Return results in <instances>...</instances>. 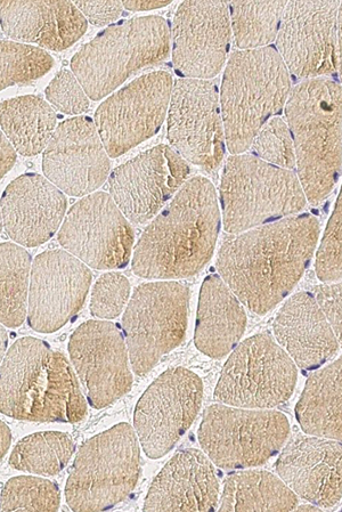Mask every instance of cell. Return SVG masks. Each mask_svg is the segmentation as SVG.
<instances>
[{
	"label": "cell",
	"mask_w": 342,
	"mask_h": 512,
	"mask_svg": "<svg viewBox=\"0 0 342 512\" xmlns=\"http://www.w3.org/2000/svg\"><path fill=\"white\" fill-rule=\"evenodd\" d=\"M320 222L305 214L225 238L217 271L240 302L264 315L287 297L312 262Z\"/></svg>",
	"instance_id": "6da1fadb"
},
{
	"label": "cell",
	"mask_w": 342,
	"mask_h": 512,
	"mask_svg": "<svg viewBox=\"0 0 342 512\" xmlns=\"http://www.w3.org/2000/svg\"><path fill=\"white\" fill-rule=\"evenodd\" d=\"M219 229L214 185L192 178L146 227L135 248L134 273L144 279L190 278L213 257Z\"/></svg>",
	"instance_id": "7a4b0ae2"
},
{
	"label": "cell",
	"mask_w": 342,
	"mask_h": 512,
	"mask_svg": "<svg viewBox=\"0 0 342 512\" xmlns=\"http://www.w3.org/2000/svg\"><path fill=\"white\" fill-rule=\"evenodd\" d=\"M0 411L19 420L77 424L86 417L87 402L64 355L26 337L2 360Z\"/></svg>",
	"instance_id": "3957f363"
},
{
	"label": "cell",
	"mask_w": 342,
	"mask_h": 512,
	"mask_svg": "<svg viewBox=\"0 0 342 512\" xmlns=\"http://www.w3.org/2000/svg\"><path fill=\"white\" fill-rule=\"evenodd\" d=\"M296 152L297 175L307 201L319 205L342 168V86L331 78L301 81L284 108Z\"/></svg>",
	"instance_id": "277c9868"
},
{
	"label": "cell",
	"mask_w": 342,
	"mask_h": 512,
	"mask_svg": "<svg viewBox=\"0 0 342 512\" xmlns=\"http://www.w3.org/2000/svg\"><path fill=\"white\" fill-rule=\"evenodd\" d=\"M291 91L290 72L274 47L233 52L221 88L226 146L232 156L251 148L259 130L285 108Z\"/></svg>",
	"instance_id": "5b68a950"
},
{
	"label": "cell",
	"mask_w": 342,
	"mask_h": 512,
	"mask_svg": "<svg viewBox=\"0 0 342 512\" xmlns=\"http://www.w3.org/2000/svg\"><path fill=\"white\" fill-rule=\"evenodd\" d=\"M171 30L158 15L143 16L101 32L73 56L71 70L89 99L100 101L134 72L167 59Z\"/></svg>",
	"instance_id": "8992f818"
},
{
	"label": "cell",
	"mask_w": 342,
	"mask_h": 512,
	"mask_svg": "<svg viewBox=\"0 0 342 512\" xmlns=\"http://www.w3.org/2000/svg\"><path fill=\"white\" fill-rule=\"evenodd\" d=\"M219 197L224 229L230 234L295 216L307 205L295 170L273 166L254 154L227 159Z\"/></svg>",
	"instance_id": "52a82bcc"
},
{
	"label": "cell",
	"mask_w": 342,
	"mask_h": 512,
	"mask_svg": "<svg viewBox=\"0 0 342 512\" xmlns=\"http://www.w3.org/2000/svg\"><path fill=\"white\" fill-rule=\"evenodd\" d=\"M135 428L122 422L89 438L78 451L65 486L73 511H104L133 492L141 474Z\"/></svg>",
	"instance_id": "ba28073f"
},
{
	"label": "cell",
	"mask_w": 342,
	"mask_h": 512,
	"mask_svg": "<svg viewBox=\"0 0 342 512\" xmlns=\"http://www.w3.org/2000/svg\"><path fill=\"white\" fill-rule=\"evenodd\" d=\"M289 433V420L279 411L214 404L203 414L198 436L217 467L246 469L274 457Z\"/></svg>",
	"instance_id": "9c48e42d"
},
{
	"label": "cell",
	"mask_w": 342,
	"mask_h": 512,
	"mask_svg": "<svg viewBox=\"0 0 342 512\" xmlns=\"http://www.w3.org/2000/svg\"><path fill=\"white\" fill-rule=\"evenodd\" d=\"M297 365L271 333H258L234 348L215 389L219 403L271 410L295 390Z\"/></svg>",
	"instance_id": "30bf717a"
},
{
	"label": "cell",
	"mask_w": 342,
	"mask_h": 512,
	"mask_svg": "<svg viewBox=\"0 0 342 512\" xmlns=\"http://www.w3.org/2000/svg\"><path fill=\"white\" fill-rule=\"evenodd\" d=\"M190 298V288L175 281L145 283L135 290L122 328L137 376L148 375L162 356L181 345Z\"/></svg>",
	"instance_id": "8fae6325"
},
{
	"label": "cell",
	"mask_w": 342,
	"mask_h": 512,
	"mask_svg": "<svg viewBox=\"0 0 342 512\" xmlns=\"http://www.w3.org/2000/svg\"><path fill=\"white\" fill-rule=\"evenodd\" d=\"M168 140L186 161L213 172L225 156L221 95L213 81L182 78L169 104Z\"/></svg>",
	"instance_id": "7c38bea8"
},
{
	"label": "cell",
	"mask_w": 342,
	"mask_h": 512,
	"mask_svg": "<svg viewBox=\"0 0 342 512\" xmlns=\"http://www.w3.org/2000/svg\"><path fill=\"white\" fill-rule=\"evenodd\" d=\"M173 87L169 72L154 71L135 79L100 105L95 125L109 157L117 158L159 132Z\"/></svg>",
	"instance_id": "4fadbf2b"
},
{
	"label": "cell",
	"mask_w": 342,
	"mask_h": 512,
	"mask_svg": "<svg viewBox=\"0 0 342 512\" xmlns=\"http://www.w3.org/2000/svg\"><path fill=\"white\" fill-rule=\"evenodd\" d=\"M202 397L201 379L185 368L167 370L146 389L136 405L134 428L149 458L173 450L197 418Z\"/></svg>",
	"instance_id": "5bb4252c"
},
{
	"label": "cell",
	"mask_w": 342,
	"mask_h": 512,
	"mask_svg": "<svg viewBox=\"0 0 342 512\" xmlns=\"http://www.w3.org/2000/svg\"><path fill=\"white\" fill-rule=\"evenodd\" d=\"M57 238L84 264L114 270L129 263L135 235L111 195L99 192L86 195L70 209Z\"/></svg>",
	"instance_id": "9a60e30c"
},
{
	"label": "cell",
	"mask_w": 342,
	"mask_h": 512,
	"mask_svg": "<svg viewBox=\"0 0 342 512\" xmlns=\"http://www.w3.org/2000/svg\"><path fill=\"white\" fill-rule=\"evenodd\" d=\"M338 2H290L285 7L276 51L290 75L329 78L337 72Z\"/></svg>",
	"instance_id": "2e32d148"
},
{
	"label": "cell",
	"mask_w": 342,
	"mask_h": 512,
	"mask_svg": "<svg viewBox=\"0 0 342 512\" xmlns=\"http://www.w3.org/2000/svg\"><path fill=\"white\" fill-rule=\"evenodd\" d=\"M189 175L187 161L161 144L114 169L110 195L128 221L144 224L183 188Z\"/></svg>",
	"instance_id": "e0dca14e"
},
{
	"label": "cell",
	"mask_w": 342,
	"mask_h": 512,
	"mask_svg": "<svg viewBox=\"0 0 342 512\" xmlns=\"http://www.w3.org/2000/svg\"><path fill=\"white\" fill-rule=\"evenodd\" d=\"M70 359L87 389L88 403L103 409L126 395L133 386L126 339L116 324L88 321L73 332Z\"/></svg>",
	"instance_id": "ac0fdd59"
},
{
	"label": "cell",
	"mask_w": 342,
	"mask_h": 512,
	"mask_svg": "<svg viewBox=\"0 0 342 512\" xmlns=\"http://www.w3.org/2000/svg\"><path fill=\"white\" fill-rule=\"evenodd\" d=\"M173 63L179 76L208 80L222 71L230 51V5L184 2L174 16Z\"/></svg>",
	"instance_id": "d6986e66"
},
{
	"label": "cell",
	"mask_w": 342,
	"mask_h": 512,
	"mask_svg": "<svg viewBox=\"0 0 342 512\" xmlns=\"http://www.w3.org/2000/svg\"><path fill=\"white\" fill-rule=\"evenodd\" d=\"M92 272L80 259L63 250H48L32 265L28 322L40 333L60 330L83 307Z\"/></svg>",
	"instance_id": "ffe728a7"
},
{
	"label": "cell",
	"mask_w": 342,
	"mask_h": 512,
	"mask_svg": "<svg viewBox=\"0 0 342 512\" xmlns=\"http://www.w3.org/2000/svg\"><path fill=\"white\" fill-rule=\"evenodd\" d=\"M89 117H76L57 126L44 152L43 170L62 192L84 197L107 180L110 160Z\"/></svg>",
	"instance_id": "44dd1931"
},
{
	"label": "cell",
	"mask_w": 342,
	"mask_h": 512,
	"mask_svg": "<svg viewBox=\"0 0 342 512\" xmlns=\"http://www.w3.org/2000/svg\"><path fill=\"white\" fill-rule=\"evenodd\" d=\"M276 471L300 498L321 508L342 499V442L297 435L285 445Z\"/></svg>",
	"instance_id": "7402d4cb"
},
{
	"label": "cell",
	"mask_w": 342,
	"mask_h": 512,
	"mask_svg": "<svg viewBox=\"0 0 342 512\" xmlns=\"http://www.w3.org/2000/svg\"><path fill=\"white\" fill-rule=\"evenodd\" d=\"M67 198L46 177L22 175L7 186L2 197L5 232L23 247H38L59 230Z\"/></svg>",
	"instance_id": "603a6c76"
},
{
	"label": "cell",
	"mask_w": 342,
	"mask_h": 512,
	"mask_svg": "<svg viewBox=\"0 0 342 512\" xmlns=\"http://www.w3.org/2000/svg\"><path fill=\"white\" fill-rule=\"evenodd\" d=\"M218 505L214 462L200 450L186 449L177 452L154 479L143 510L215 511Z\"/></svg>",
	"instance_id": "cb8c5ba5"
},
{
	"label": "cell",
	"mask_w": 342,
	"mask_h": 512,
	"mask_svg": "<svg viewBox=\"0 0 342 512\" xmlns=\"http://www.w3.org/2000/svg\"><path fill=\"white\" fill-rule=\"evenodd\" d=\"M273 330L276 341L303 370L319 369L338 354L336 333L311 292L290 297L276 315Z\"/></svg>",
	"instance_id": "d4e9b609"
},
{
	"label": "cell",
	"mask_w": 342,
	"mask_h": 512,
	"mask_svg": "<svg viewBox=\"0 0 342 512\" xmlns=\"http://www.w3.org/2000/svg\"><path fill=\"white\" fill-rule=\"evenodd\" d=\"M2 29L6 36L47 50H67L85 35L87 20L75 3H0Z\"/></svg>",
	"instance_id": "484cf974"
},
{
	"label": "cell",
	"mask_w": 342,
	"mask_h": 512,
	"mask_svg": "<svg viewBox=\"0 0 342 512\" xmlns=\"http://www.w3.org/2000/svg\"><path fill=\"white\" fill-rule=\"evenodd\" d=\"M246 327L247 314L240 299L221 275H209L200 291L195 346L211 359H223L238 346Z\"/></svg>",
	"instance_id": "4316f807"
},
{
	"label": "cell",
	"mask_w": 342,
	"mask_h": 512,
	"mask_svg": "<svg viewBox=\"0 0 342 512\" xmlns=\"http://www.w3.org/2000/svg\"><path fill=\"white\" fill-rule=\"evenodd\" d=\"M296 417L306 434L342 442V357L309 376Z\"/></svg>",
	"instance_id": "83f0119b"
},
{
	"label": "cell",
	"mask_w": 342,
	"mask_h": 512,
	"mask_svg": "<svg viewBox=\"0 0 342 512\" xmlns=\"http://www.w3.org/2000/svg\"><path fill=\"white\" fill-rule=\"evenodd\" d=\"M0 119L3 133L24 157L46 150L57 128L55 111L36 95L3 101Z\"/></svg>",
	"instance_id": "f1b7e54d"
},
{
	"label": "cell",
	"mask_w": 342,
	"mask_h": 512,
	"mask_svg": "<svg viewBox=\"0 0 342 512\" xmlns=\"http://www.w3.org/2000/svg\"><path fill=\"white\" fill-rule=\"evenodd\" d=\"M297 506L296 493L281 478L246 470L226 478L218 511H291Z\"/></svg>",
	"instance_id": "f546056e"
},
{
	"label": "cell",
	"mask_w": 342,
	"mask_h": 512,
	"mask_svg": "<svg viewBox=\"0 0 342 512\" xmlns=\"http://www.w3.org/2000/svg\"><path fill=\"white\" fill-rule=\"evenodd\" d=\"M31 256L11 242L0 246V320L18 328L28 318Z\"/></svg>",
	"instance_id": "4dcf8cb0"
},
{
	"label": "cell",
	"mask_w": 342,
	"mask_h": 512,
	"mask_svg": "<svg viewBox=\"0 0 342 512\" xmlns=\"http://www.w3.org/2000/svg\"><path fill=\"white\" fill-rule=\"evenodd\" d=\"M75 449L76 445L68 434H32L16 444L10 466L30 474L55 476L67 467Z\"/></svg>",
	"instance_id": "1f68e13d"
},
{
	"label": "cell",
	"mask_w": 342,
	"mask_h": 512,
	"mask_svg": "<svg viewBox=\"0 0 342 512\" xmlns=\"http://www.w3.org/2000/svg\"><path fill=\"white\" fill-rule=\"evenodd\" d=\"M287 2H234L231 26L241 51L268 47L278 37Z\"/></svg>",
	"instance_id": "d6a6232c"
},
{
	"label": "cell",
	"mask_w": 342,
	"mask_h": 512,
	"mask_svg": "<svg viewBox=\"0 0 342 512\" xmlns=\"http://www.w3.org/2000/svg\"><path fill=\"white\" fill-rule=\"evenodd\" d=\"M0 86L28 85L53 68L54 59L43 48L3 40Z\"/></svg>",
	"instance_id": "836d02e7"
},
{
	"label": "cell",
	"mask_w": 342,
	"mask_h": 512,
	"mask_svg": "<svg viewBox=\"0 0 342 512\" xmlns=\"http://www.w3.org/2000/svg\"><path fill=\"white\" fill-rule=\"evenodd\" d=\"M59 487L47 479L20 476L10 479L2 491V511H57Z\"/></svg>",
	"instance_id": "e575fe53"
},
{
	"label": "cell",
	"mask_w": 342,
	"mask_h": 512,
	"mask_svg": "<svg viewBox=\"0 0 342 512\" xmlns=\"http://www.w3.org/2000/svg\"><path fill=\"white\" fill-rule=\"evenodd\" d=\"M254 156L268 164L283 169L295 170V144L288 123L280 117H274L259 130L251 144Z\"/></svg>",
	"instance_id": "d590c367"
},
{
	"label": "cell",
	"mask_w": 342,
	"mask_h": 512,
	"mask_svg": "<svg viewBox=\"0 0 342 512\" xmlns=\"http://www.w3.org/2000/svg\"><path fill=\"white\" fill-rule=\"evenodd\" d=\"M315 270L323 282L342 280V188L317 249Z\"/></svg>",
	"instance_id": "8d00e7d4"
},
{
	"label": "cell",
	"mask_w": 342,
	"mask_h": 512,
	"mask_svg": "<svg viewBox=\"0 0 342 512\" xmlns=\"http://www.w3.org/2000/svg\"><path fill=\"white\" fill-rule=\"evenodd\" d=\"M130 284L120 273H107L96 281L92 292L91 312L95 318H118L128 303Z\"/></svg>",
	"instance_id": "74e56055"
},
{
	"label": "cell",
	"mask_w": 342,
	"mask_h": 512,
	"mask_svg": "<svg viewBox=\"0 0 342 512\" xmlns=\"http://www.w3.org/2000/svg\"><path fill=\"white\" fill-rule=\"evenodd\" d=\"M46 97L56 110L70 116H78L89 109L88 95L83 85L68 69L57 73L52 83L46 88Z\"/></svg>",
	"instance_id": "f35d334b"
},
{
	"label": "cell",
	"mask_w": 342,
	"mask_h": 512,
	"mask_svg": "<svg viewBox=\"0 0 342 512\" xmlns=\"http://www.w3.org/2000/svg\"><path fill=\"white\" fill-rule=\"evenodd\" d=\"M313 292L342 347V282L321 284L315 287Z\"/></svg>",
	"instance_id": "ab89813d"
},
{
	"label": "cell",
	"mask_w": 342,
	"mask_h": 512,
	"mask_svg": "<svg viewBox=\"0 0 342 512\" xmlns=\"http://www.w3.org/2000/svg\"><path fill=\"white\" fill-rule=\"evenodd\" d=\"M75 5L86 20L97 27L117 22L124 13L122 2H75Z\"/></svg>",
	"instance_id": "60d3db41"
},
{
	"label": "cell",
	"mask_w": 342,
	"mask_h": 512,
	"mask_svg": "<svg viewBox=\"0 0 342 512\" xmlns=\"http://www.w3.org/2000/svg\"><path fill=\"white\" fill-rule=\"evenodd\" d=\"M170 3L169 0H126V2H122V5L127 11L141 12L158 10Z\"/></svg>",
	"instance_id": "b9f144b4"
},
{
	"label": "cell",
	"mask_w": 342,
	"mask_h": 512,
	"mask_svg": "<svg viewBox=\"0 0 342 512\" xmlns=\"http://www.w3.org/2000/svg\"><path fill=\"white\" fill-rule=\"evenodd\" d=\"M16 161V152L13 144L2 133V178L10 172Z\"/></svg>",
	"instance_id": "7bdbcfd3"
},
{
	"label": "cell",
	"mask_w": 342,
	"mask_h": 512,
	"mask_svg": "<svg viewBox=\"0 0 342 512\" xmlns=\"http://www.w3.org/2000/svg\"><path fill=\"white\" fill-rule=\"evenodd\" d=\"M337 72L342 86V3L338 12Z\"/></svg>",
	"instance_id": "ee69618b"
},
{
	"label": "cell",
	"mask_w": 342,
	"mask_h": 512,
	"mask_svg": "<svg viewBox=\"0 0 342 512\" xmlns=\"http://www.w3.org/2000/svg\"><path fill=\"white\" fill-rule=\"evenodd\" d=\"M2 426V430H0V433H2V459L5 457V454L7 453L8 449H10L11 443H12V434L10 428L5 424V422H2L0 424Z\"/></svg>",
	"instance_id": "f6af8a7d"
},
{
	"label": "cell",
	"mask_w": 342,
	"mask_h": 512,
	"mask_svg": "<svg viewBox=\"0 0 342 512\" xmlns=\"http://www.w3.org/2000/svg\"><path fill=\"white\" fill-rule=\"evenodd\" d=\"M7 341H8L7 333H6L5 329L3 328L2 329V348H0V351H2V360L5 357V352H6V348H7Z\"/></svg>",
	"instance_id": "bcb514c9"
},
{
	"label": "cell",
	"mask_w": 342,
	"mask_h": 512,
	"mask_svg": "<svg viewBox=\"0 0 342 512\" xmlns=\"http://www.w3.org/2000/svg\"><path fill=\"white\" fill-rule=\"evenodd\" d=\"M295 510H299V511H319L320 508L313 505V503H308V505L306 506H300L295 509Z\"/></svg>",
	"instance_id": "7dc6e473"
},
{
	"label": "cell",
	"mask_w": 342,
	"mask_h": 512,
	"mask_svg": "<svg viewBox=\"0 0 342 512\" xmlns=\"http://www.w3.org/2000/svg\"><path fill=\"white\" fill-rule=\"evenodd\" d=\"M341 510H342V507H341Z\"/></svg>",
	"instance_id": "c3c4849f"
}]
</instances>
